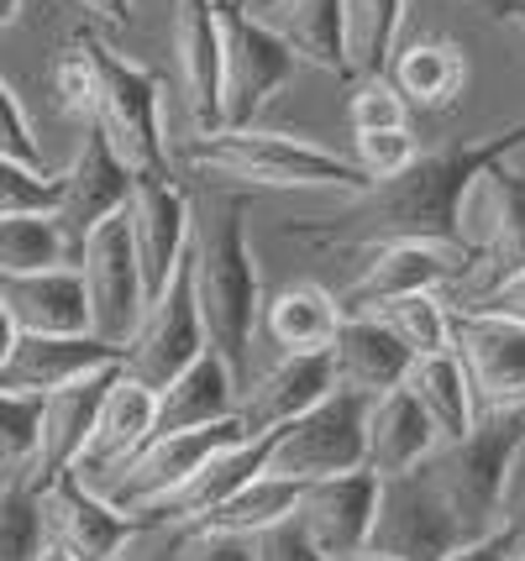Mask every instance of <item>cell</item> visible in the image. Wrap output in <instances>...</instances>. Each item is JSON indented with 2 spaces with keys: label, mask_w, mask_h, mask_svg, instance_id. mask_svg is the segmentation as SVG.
Here are the masks:
<instances>
[{
  "label": "cell",
  "mask_w": 525,
  "mask_h": 561,
  "mask_svg": "<svg viewBox=\"0 0 525 561\" xmlns=\"http://www.w3.org/2000/svg\"><path fill=\"white\" fill-rule=\"evenodd\" d=\"M525 147V122L500 126L489 137H463L436 152H421L415 163L395 179L374 184L368 195H352L342 216L284 226V237L321 252H368L378 242H463L468 247V199L483 184V173L500 169L504 158H515Z\"/></svg>",
  "instance_id": "6da1fadb"
},
{
  "label": "cell",
  "mask_w": 525,
  "mask_h": 561,
  "mask_svg": "<svg viewBox=\"0 0 525 561\" xmlns=\"http://www.w3.org/2000/svg\"><path fill=\"white\" fill-rule=\"evenodd\" d=\"M252 195H226L216 199V210L205 220H195V242H190V263H195V299L205 316V336L221 352L231 373L248 389V367H252V336H258V252L248 237Z\"/></svg>",
  "instance_id": "7a4b0ae2"
},
{
  "label": "cell",
  "mask_w": 525,
  "mask_h": 561,
  "mask_svg": "<svg viewBox=\"0 0 525 561\" xmlns=\"http://www.w3.org/2000/svg\"><path fill=\"white\" fill-rule=\"evenodd\" d=\"M190 169L210 179H237L252 190H331V195H368L374 179L357 158H342L321 142H305L289 131H258V126H221L205 131L184 152Z\"/></svg>",
  "instance_id": "3957f363"
},
{
  "label": "cell",
  "mask_w": 525,
  "mask_h": 561,
  "mask_svg": "<svg viewBox=\"0 0 525 561\" xmlns=\"http://www.w3.org/2000/svg\"><path fill=\"white\" fill-rule=\"evenodd\" d=\"M525 436V410H483L468 436L442 440L421 472L431 478V489L447 499V510L457 514L463 536H489L500 530V493L510 457Z\"/></svg>",
  "instance_id": "277c9868"
},
{
  "label": "cell",
  "mask_w": 525,
  "mask_h": 561,
  "mask_svg": "<svg viewBox=\"0 0 525 561\" xmlns=\"http://www.w3.org/2000/svg\"><path fill=\"white\" fill-rule=\"evenodd\" d=\"M357 467H368V399L352 389H331L300 420L278 425L263 472L289 483H316Z\"/></svg>",
  "instance_id": "5b68a950"
},
{
  "label": "cell",
  "mask_w": 525,
  "mask_h": 561,
  "mask_svg": "<svg viewBox=\"0 0 525 561\" xmlns=\"http://www.w3.org/2000/svg\"><path fill=\"white\" fill-rule=\"evenodd\" d=\"M90 53H95V79H101V95H95V122L101 131L116 142L126 163L137 173H163L174 179L169 163V142H163V84L158 73L132 64L122 53L101 43L90 32Z\"/></svg>",
  "instance_id": "8992f818"
},
{
  "label": "cell",
  "mask_w": 525,
  "mask_h": 561,
  "mask_svg": "<svg viewBox=\"0 0 525 561\" xmlns=\"http://www.w3.org/2000/svg\"><path fill=\"white\" fill-rule=\"evenodd\" d=\"M226 32V79H221V126H252L300 73V53L274 22H258L248 5L216 0Z\"/></svg>",
  "instance_id": "52a82bcc"
},
{
  "label": "cell",
  "mask_w": 525,
  "mask_h": 561,
  "mask_svg": "<svg viewBox=\"0 0 525 561\" xmlns=\"http://www.w3.org/2000/svg\"><path fill=\"white\" fill-rule=\"evenodd\" d=\"M237 436H252L248 425H242V415L216 420V425H195V431H158V436H152L126 467H116L95 493H105L116 510L148 519L152 510H163V504H169V499H174V493Z\"/></svg>",
  "instance_id": "ba28073f"
},
{
  "label": "cell",
  "mask_w": 525,
  "mask_h": 561,
  "mask_svg": "<svg viewBox=\"0 0 525 561\" xmlns=\"http://www.w3.org/2000/svg\"><path fill=\"white\" fill-rule=\"evenodd\" d=\"M205 346H210V336H205V316H201V299H195V263L184 252L174 278L163 284V294L148 305L142 325L122 346V367L137 383H148V389H169Z\"/></svg>",
  "instance_id": "9c48e42d"
},
{
  "label": "cell",
  "mask_w": 525,
  "mask_h": 561,
  "mask_svg": "<svg viewBox=\"0 0 525 561\" xmlns=\"http://www.w3.org/2000/svg\"><path fill=\"white\" fill-rule=\"evenodd\" d=\"M79 273H84V294H90V331L101 342L126 346L148 316V284H142L126 210L90 231V242L79 252Z\"/></svg>",
  "instance_id": "30bf717a"
},
{
  "label": "cell",
  "mask_w": 525,
  "mask_h": 561,
  "mask_svg": "<svg viewBox=\"0 0 525 561\" xmlns=\"http://www.w3.org/2000/svg\"><path fill=\"white\" fill-rule=\"evenodd\" d=\"M463 536L457 514L447 510V499L431 489L421 467L415 472H395V478H378V510H374V536L368 551L389 561H436L447 557Z\"/></svg>",
  "instance_id": "8fae6325"
},
{
  "label": "cell",
  "mask_w": 525,
  "mask_h": 561,
  "mask_svg": "<svg viewBox=\"0 0 525 561\" xmlns=\"http://www.w3.org/2000/svg\"><path fill=\"white\" fill-rule=\"evenodd\" d=\"M132 190H137V169L116 152V142L101 131V122H84L75 163L64 169V199H58V210H53L58 231H64V242H69L75 268H79L84 242H90V231H95L101 220L122 216Z\"/></svg>",
  "instance_id": "7c38bea8"
},
{
  "label": "cell",
  "mask_w": 525,
  "mask_h": 561,
  "mask_svg": "<svg viewBox=\"0 0 525 561\" xmlns=\"http://www.w3.org/2000/svg\"><path fill=\"white\" fill-rule=\"evenodd\" d=\"M368 263L363 273L347 284L342 294V310L357 316V310H374L384 299H400V294H425V289H447V284H463L468 273V247L463 242H425V237H404V242H378L363 252Z\"/></svg>",
  "instance_id": "4fadbf2b"
},
{
  "label": "cell",
  "mask_w": 525,
  "mask_h": 561,
  "mask_svg": "<svg viewBox=\"0 0 525 561\" xmlns=\"http://www.w3.org/2000/svg\"><path fill=\"white\" fill-rule=\"evenodd\" d=\"M468 210H478V231H468L473 263L463 273V284H473V294H483L504 284L510 273H525V169H510V158L500 169H489L468 199Z\"/></svg>",
  "instance_id": "5bb4252c"
},
{
  "label": "cell",
  "mask_w": 525,
  "mask_h": 561,
  "mask_svg": "<svg viewBox=\"0 0 525 561\" xmlns=\"http://www.w3.org/2000/svg\"><path fill=\"white\" fill-rule=\"evenodd\" d=\"M126 220H132V242H137V263H142V284H148L152 305L195 242V199L163 173H137Z\"/></svg>",
  "instance_id": "9a60e30c"
},
{
  "label": "cell",
  "mask_w": 525,
  "mask_h": 561,
  "mask_svg": "<svg viewBox=\"0 0 525 561\" xmlns=\"http://www.w3.org/2000/svg\"><path fill=\"white\" fill-rule=\"evenodd\" d=\"M37 510H43V530L48 540H58L64 551H75L79 561H105L116 557L132 530H137V514L116 510L105 493H95L79 472H64L37 489Z\"/></svg>",
  "instance_id": "2e32d148"
},
{
  "label": "cell",
  "mask_w": 525,
  "mask_h": 561,
  "mask_svg": "<svg viewBox=\"0 0 525 561\" xmlns=\"http://www.w3.org/2000/svg\"><path fill=\"white\" fill-rule=\"evenodd\" d=\"M374 510H378V472L357 467V472H336V478L305 483L295 519H300L305 536L316 540L331 561H347L368 551Z\"/></svg>",
  "instance_id": "e0dca14e"
},
{
  "label": "cell",
  "mask_w": 525,
  "mask_h": 561,
  "mask_svg": "<svg viewBox=\"0 0 525 561\" xmlns=\"http://www.w3.org/2000/svg\"><path fill=\"white\" fill-rule=\"evenodd\" d=\"M457 316V357L473 378L478 410H525V325L483 310Z\"/></svg>",
  "instance_id": "ac0fdd59"
},
{
  "label": "cell",
  "mask_w": 525,
  "mask_h": 561,
  "mask_svg": "<svg viewBox=\"0 0 525 561\" xmlns=\"http://www.w3.org/2000/svg\"><path fill=\"white\" fill-rule=\"evenodd\" d=\"M174 64L184 84V105L195 131H221V79H226V32L216 0H179L174 5Z\"/></svg>",
  "instance_id": "d6986e66"
},
{
  "label": "cell",
  "mask_w": 525,
  "mask_h": 561,
  "mask_svg": "<svg viewBox=\"0 0 525 561\" xmlns=\"http://www.w3.org/2000/svg\"><path fill=\"white\" fill-rule=\"evenodd\" d=\"M116 378H122V363L101 367V373L79 378V383H69V389H53L48 399H43L37 462H32V472H26V489H32V493L79 467L84 446H90V431H95V420H101L105 393H111V383H116Z\"/></svg>",
  "instance_id": "ffe728a7"
},
{
  "label": "cell",
  "mask_w": 525,
  "mask_h": 561,
  "mask_svg": "<svg viewBox=\"0 0 525 561\" xmlns=\"http://www.w3.org/2000/svg\"><path fill=\"white\" fill-rule=\"evenodd\" d=\"M111 363H122V346L101 342L95 331H79V336H32V331H16L11 357L0 363V389L48 399L53 389H69V383H79V378H90V373H101Z\"/></svg>",
  "instance_id": "44dd1931"
},
{
  "label": "cell",
  "mask_w": 525,
  "mask_h": 561,
  "mask_svg": "<svg viewBox=\"0 0 525 561\" xmlns=\"http://www.w3.org/2000/svg\"><path fill=\"white\" fill-rule=\"evenodd\" d=\"M0 305L16 331L32 336H79L90 331V294L75 263L32 273H0Z\"/></svg>",
  "instance_id": "7402d4cb"
},
{
  "label": "cell",
  "mask_w": 525,
  "mask_h": 561,
  "mask_svg": "<svg viewBox=\"0 0 525 561\" xmlns=\"http://www.w3.org/2000/svg\"><path fill=\"white\" fill-rule=\"evenodd\" d=\"M152 431H158V389L137 383V378L122 367V378H116L111 393H105L101 420H95L90 446H84V457H79L75 472L90 483V489H101L116 467H126L142 446H148Z\"/></svg>",
  "instance_id": "603a6c76"
},
{
  "label": "cell",
  "mask_w": 525,
  "mask_h": 561,
  "mask_svg": "<svg viewBox=\"0 0 525 561\" xmlns=\"http://www.w3.org/2000/svg\"><path fill=\"white\" fill-rule=\"evenodd\" d=\"M331 389H336V373H331L326 352H284L269 373L248 378L237 415H242L252 436H269L278 425L300 420L310 404H321Z\"/></svg>",
  "instance_id": "cb8c5ba5"
},
{
  "label": "cell",
  "mask_w": 525,
  "mask_h": 561,
  "mask_svg": "<svg viewBox=\"0 0 525 561\" xmlns=\"http://www.w3.org/2000/svg\"><path fill=\"white\" fill-rule=\"evenodd\" d=\"M326 357H331V373H336V389H352L363 399L400 389L410 363H415V352L378 316H347L336 342L326 346Z\"/></svg>",
  "instance_id": "d4e9b609"
},
{
  "label": "cell",
  "mask_w": 525,
  "mask_h": 561,
  "mask_svg": "<svg viewBox=\"0 0 525 561\" xmlns=\"http://www.w3.org/2000/svg\"><path fill=\"white\" fill-rule=\"evenodd\" d=\"M237 404H242V378L231 373V363H226L216 346H205L169 389H158V431L216 425V420L237 415ZM158 431H152V436H158Z\"/></svg>",
  "instance_id": "484cf974"
},
{
  "label": "cell",
  "mask_w": 525,
  "mask_h": 561,
  "mask_svg": "<svg viewBox=\"0 0 525 561\" xmlns=\"http://www.w3.org/2000/svg\"><path fill=\"white\" fill-rule=\"evenodd\" d=\"M436 446L442 440H436L425 410L415 404V393L404 389V383L368 399V472H378V478L415 472Z\"/></svg>",
  "instance_id": "4316f807"
},
{
  "label": "cell",
  "mask_w": 525,
  "mask_h": 561,
  "mask_svg": "<svg viewBox=\"0 0 525 561\" xmlns=\"http://www.w3.org/2000/svg\"><path fill=\"white\" fill-rule=\"evenodd\" d=\"M269 440H274V431H269V436H237L231 446H221V451H216L163 510H152L148 519H169V525H184V530H190L195 519H205L216 504H226L231 493L248 489L252 478L263 472V462H269Z\"/></svg>",
  "instance_id": "83f0119b"
},
{
  "label": "cell",
  "mask_w": 525,
  "mask_h": 561,
  "mask_svg": "<svg viewBox=\"0 0 525 561\" xmlns=\"http://www.w3.org/2000/svg\"><path fill=\"white\" fill-rule=\"evenodd\" d=\"M404 389L415 393V404L425 410L436 440H457L468 436L478 425V393H473V378L457 352H436V357H415L410 373H404Z\"/></svg>",
  "instance_id": "f1b7e54d"
},
{
  "label": "cell",
  "mask_w": 525,
  "mask_h": 561,
  "mask_svg": "<svg viewBox=\"0 0 525 561\" xmlns=\"http://www.w3.org/2000/svg\"><path fill=\"white\" fill-rule=\"evenodd\" d=\"M278 32L300 53L310 69H326L336 79H352L347 53V0H274Z\"/></svg>",
  "instance_id": "f546056e"
},
{
  "label": "cell",
  "mask_w": 525,
  "mask_h": 561,
  "mask_svg": "<svg viewBox=\"0 0 525 561\" xmlns=\"http://www.w3.org/2000/svg\"><path fill=\"white\" fill-rule=\"evenodd\" d=\"M342 320H347V310H342L336 294H326L321 284H289V289L274 294L263 325L284 352H326L336 342Z\"/></svg>",
  "instance_id": "4dcf8cb0"
},
{
  "label": "cell",
  "mask_w": 525,
  "mask_h": 561,
  "mask_svg": "<svg viewBox=\"0 0 525 561\" xmlns=\"http://www.w3.org/2000/svg\"><path fill=\"white\" fill-rule=\"evenodd\" d=\"M395 84L421 111H452L457 95H463V84H468V58H463V48L452 37L415 43V48L395 53Z\"/></svg>",
  "instance_id": "1f68e13d"
},
{
  "label": "cell",
  "mask_w": 525,
  "mask_h": 561,
  "mask_svg": "<svg viewBox=\"0 0 525 561\" xmlns=\"http://www.w3.org/2000/svg\"><path fill=\"white\" fill-rule=\"evenodd\" d=\"M300 489L305 483H289V478H274V472H258L248 489H237L226 504L195 519L190 530H216V536H258V530H269L278 519H289L295 504H300Z\"/></svg>",
  "instance_id": "d6a6232c"
},
{
  "label": "cell",
  "mask_w": 525,
  "mask_h": 561,
  "mask_svg": "<svg viewBox=\"0 0 525 561\" xmlns=\"http://www.w3.org/2000/svg\"><path fill=\"white\" fill-rule=\"evenodd\" d=\"M357 316H378L395 336H400L415 357H436V352H457V316L436 289L425 294H400V299H384L374 310H357Z\"/></svg>",
  "instance_id": "836d02e7"
},
{
  "label": "cell",
  "mask_w": 525,
  "mask_h": 561,
  "mask_svg": "<svg viewBox=\"0 0 525 561\" xmlns=\"http://www.w3.org/2000/svg\"><path fill=\"white\" fill-rule=\"evenodd\" d=\"M404 26V0H347V53L352 79L363 73H389L395 43Z\"/></svg>",
  "instance_id": "e575fe53"
},
{
  "label": "cell",
  "mask_w": 525,
  "mask_h": 561,
  "mask_svg": "<svg viewBox=\"0 0 525 561\" xmlns=\"http://www.w3.org/2000/svg\"><path fill=\"white\" fill-rule=\"evenodd\" d=\"M75 263L69 242L58 231L53 210H32V216H0V273H32V268H58Z\"/></svg>",
  "instance_id": "d590c367"
},
{
  "label": "cell",
  "mask_w": 525,
  "mask_h": 561,
  "mask_svg": "<svg viewBox=\"0 0 525 561\" xmlns=\"http://www.w3.org/2000/svg\"><path fill=\"white\" fill-rule=\"evenodd\" d=\"M37 436H43V399L0 389V489L26 483L37 462Z\"/></svg>",
  "instance_id": "8d00e7d4"
},
{
  "label": "cell",
  "mask_w": 525,
  "mask_h": 561,
  "mask_svg": "<svg viewBox=\"0 0 525 561\" xmlns=\"http://www.w3.org/2000/svg\"><path fill=\"white\" fill-rule=\"evenodd\" d=\"M48 79H53V95H58V111H64L69 122H95V95H101V79H95L90 26H79L75 37L58 48Z\"/></svg>",
  "instance_id": "74e56055"
},
{
  "label": "cell",
  "mask_w": 525,
  "mask_h": 561,
  "mask_svg": "<svg viewBox=\"0 0 525 561\" xmlns=\"http://www.w3.org/2000/svg\"><path fill=\"white\" fill-rule=\"evenodd\" d=\"M43 510H37V493L26 483L0 489V561H37L43 551Z\"/></svg>",
  "instance_id": "f35d334b"
},
{
  "label": "cell",
  "mask_w": 525,
  "mask_h": 561,
  "mask_svg": "<svg viewBox=\"0 0 525 561\" xmlns=\"http://www.w3.org/2000/svg\"><path fill=\"white\" fill-rule=\"evenodd\" d=\"M64 199V173L32 169L0 152V216H32V210H58Z\"/></svg>",
  "instance_id": "ab89813d"
},
{
  "label": "cell",
  "mask_w": 525,
  "mask_h": 561,
  "mask_svg": "<svg viewBox=\"0 0 525 561\" xmlns=\"http://www.w3.org/2000/svg\"><path fill=\"white\" fill-rule=\"evenodd\" d=\"M347 122L352 131H395V126H410V100L389 73H363L347 100Z\"/></svg>",
  "instance_id": "60d3db41"
},
{
  "label": "cell",
  "mask_w": 525,
  "mask_h": 561,
  "mask_svg": "<svg viewBox=\"0 0 525 561\" xmlns=\"http://www.w3.org/2000/svg\"><path fill=\"white\" fill-rule=\"evenodd\" d=\"M415 158H421V147H415V137H410V126H395V131H357V163L368 169L374 184L404 173Z\"/></svg>",
  "instance_id": "b9f144b4"
},
{
  "label": "cell",
  "mask_w": 525,
  "mask_h": 561,
  "mask_svg": "<svg viewBox=\"0 0 525 561\" xmlns=\"http://www.w3.org/2000/svg\"><path fill=\"white\" fill-rule=\"evenodd\" d=\"M248 551H252V561H331L316 540L305 536V525L295 514L269 525V530H258V536H248Z\"/></svg>",
  "instance_id": "7bdbcfd3"
},
{
  "label": "cell",
  "mask_w": 525,
  "mask_h": 561,
  "mask_svg": "<svg viewBox=\"0 0 525 561\" xmlns=\"http://www.w3.org/2000/svg\"><path fill=\"white\" fill-rule=\"evenodd\" d=\"M0 152L16 158V163H32L43 169V147L32 137V122H26V105L16 100V90L0 79Z\"/></svg>",
  "instance_id": "ee69618b"
},
{
  "label": "cell",
  "mask_w": 525,
  "mask_h": 561,
  "mask_svg": "<svg viewBox=\"0 0 525 561\" xmlns=\"http://www.w3.org/2000/svg\"><path fill=\"white\" fill-rule=\"evenodd\" d=\"M179 540H184V525H169V519H137L132 540L105 561H174Z\"/></svg>",
  "instance_id": "f6af8a7d"
},
{
  "label": "cell",
  "mask_w": 525,
  "mask_h": 561,
  "mask_svg": "<svg viewBox=\"0 0 525 561\" xmlns=\"http://www.w3.org/2000/svg\"><path fill=\"white\" fill-rule=\"evenodd\" d=\"M174 561H252L242 536H216V530H184Z\"/></svg>",
  "instance_id": "bcb514c9"
},
{
  "label": "cell",
  "mask_w": 525,
  "mask_h": 561,
  "mask_svg": "<svg viewBox=\"0 0 525 561\" xmlns=\"http://www.w3.org/2000/svg\"><path fill=\"white\" fill-rule=\"evenodd\" d=\"M500 530L525 546V436L510 457V472H504V493H500Z\"/></svg>",
  "instance_id": "7dc6e473"
},
{
  "label": "cell",
  "mask_w": 525,
  "mask_h": 561,
  "mask_svg": "<svg viewBox=\"0 0 525 561\" xmlns=\"http://www.w3.org/2000/svg\"><path fill=\"white\" fill-rule=\"evenodd\" d=\"M457 310H483V316H504V320H521L525 325V273H510L504 284L473 294V299H463Z\"/></svg>",
  "instance_id": "c3c4849f"
},
{
  "label": "cell",
  "mask_w": 525,
  "mask_h": 561,
  "mask_svg": "<svg viewBox=\"0 0 525 561\" xmlns=\"http://www.w3.org/2000/svg\"><path fill=\"white\" fill-rule=\"evenodd\" d=\"M515 546H521V540L510 536V530H489V536L457 540L447 557H436V561H510L515 557Z\"/></svg>",
  "instance_id": "681fc988"
},
{
  "label": "cell",
  "mask_w": 525,
  "mask_h": 561,
  "mask_svg": "<svg viewBox=\"0 0 525 561\" xmlns=\"http://www.w3.org/2000/svg\"><path fill=\"white\" fill-rule=\"evenodd\" d=\"M79 5H84V16H90V22L111 26V32L132 22V0H79Z\"/></svg>",
  "instance_id": "f907efd6"
},
{
  "label": "cell",
  "mask_w": 525,
  "mask_h": 561,
  "mask_svg": "<svg viewBox=\"0 0 525 561\" xmlns=\"http://www.w3.org/2000/svg\"><path fill=\"white\" fill-rule=\"evenodd\" d=\"M483 11H489L500 26H515L525 37V0H483Z\"/></svg>",
  "instance_id": "816d5d0a"
},
{
  "label": "cell",
  "mask_w": 525,
  "mask_h": 561,
  "mask_svg": "<svg viewBox=\"0 0 525 561\" xmlns=\"http://www.w3.org/2000/svg\"><path fill=\"white\" fill-rule=\"evenodd\" d=\"M11 346H16V325H11V316H5V305H0V363L11 357Z\"/></svg>",
  "instance_id": "f5cc1de1"
},
{
  "label": "cell",
  "mask_w": 525,
  "mask_h": 561,
  "mask_svg": "<svg viewBox=\"0 0 525 561\" xmlns=\"http://www.w3.org/2000/svg\"><path fill=\"white\" fill-rule=\"evenodd\" d=\"M37 561H79L75 551H64L58 540H43V551H37Z\"/></svg>",
  "instance_id": "db71d44e"
},
{
  "label": "cell",
  "mask_w": 525,
  "mask_h": 561,
  "mask_svg": "<svg viewBox=\"0 0 525 561\" xmlns=\"http://www.w3.org/2000/svg\"><path fill=\"white\" fill-rule=\"evenodd\" d=\"M16 16H22V0H0V32L16 26Z\"/></svg>",
  "instance_id": "11a10c76"
},
{
  "label": "cell",
  "mask_w": 525,
  "mask_h": 561,
  "mask_svg": "<svg viewBox=\"0 0 525 561\" xmlns=\"http://www.w3.org/2000/svg\"><path fill=\"white\" fill-rule=\"evenodd\" d=\"M347 561H389V557H378V551H363V557H347Z\"/></svg>",
  "instance_id": "9f6ffc18"
},
{
  "label": "cell",
  "mask_w": 525,
  "mask_h": 561,
  "mask_svg": "<svg viewBox=\"0 0 525 561\" xmlns=\"http://www.w3.org/2000/svg\"><path fill=\"white\" fill-rule=\"evenodd\" d=\"M237 5H248V11H252V5H269V0H237Z\"/></svg>",
  "instance_id": "6f0895ef"
},
{
  "label": "cell",
  "mask_w": 525,
  "mask_h": 561,
  "mask_svg": "<svg viewBox=\"0 0 525 561\" xmlns=\"http://www.w3.org/2000/svg\"><path fill=\"white\" fill-rule=\"evenodd\" d=\"M510 561H525V546H515V557H510Z\"/></svg>",
  "instance_id": "680465c9"
}]
</instances>
